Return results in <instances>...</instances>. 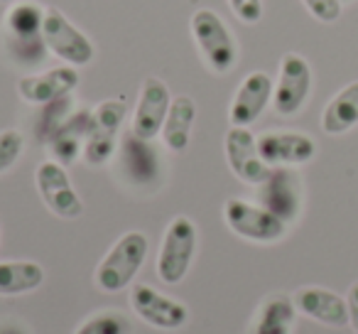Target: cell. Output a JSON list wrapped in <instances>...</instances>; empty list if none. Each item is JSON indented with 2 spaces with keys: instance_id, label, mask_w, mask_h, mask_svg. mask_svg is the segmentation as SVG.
I'll use <instances>...</instances> for the list:
<instances>
[{
  "instance_id": "obj_16",
  "label": "cell",
  "mask_w": 358,
  "mask_h": 334,
  "mask_svg": "<svg viewBox=\"0 0 358 334\" xmlns=\"http://www.w3.org/2000/svg\"><path fill=\"white\" fill-rule=\"evenodd\" d=\"M273 79L265 71H250L243 81H241L238 91H236L234 101L229 109L231 125L238 128H248L250 123L260 118L268 104L273 101Z\"/></svg>"
},
{
  "instance_id": "obj_29",
  "label": "cell",
  "mask_w": 358,
  "mask_h": 334,
  "mask_svg": "<svg viewBox=\"0 0 358 334\" xmlns=\"http://www.w3.org/2000/svg\"><path fill=\"white\" fill-rule=\"evenodd\" d=\"M231 11L245 25H255L263 18V0H229Z\"/></svg>"
},
{
  "instance_id": "obj_31",
  "label": "cell",
  "mask_w": 358,
  "mask_h": 334,
  "mask_svg": "<svg viewBox=\"0 0 358 334\" xmlns=\"http://www.w3.org/2000/svg\"><path fill=\"white\" fill-rule=\"evenodd\" d=\"M0 334H27L20 324H0Z\"/></svg>"
},
{
  "instance_id": "obj_5",
  "label": "cell",
  "mask_w": 358,
  "mask_h": 334,
  "mask_svg": "<svg viewBox=\"0 0 358 334\" xmlns=\"http://www.w3.org/2000/svg\"><path fill=\"white\" fill-rule=\"evenodd\" d=\"M125 113H128L125 99H106L91 111L89 138H86L84 155H81L86 165L101 167V165L113 160L115 150H118V133L125 120Z\"/></svg>"
},
{
  "instance_id": "obj_2",
  "label": "cell",
  "mask_w": 358,
  "mask_h": 334,
  "mask_svg": "<svg viewBox=\"0 0 358 334\" xmlns=\"http://www.w3.org/2000/svg\"><path fill=\"white\" fill-rule=\"evenodd\" d=\"M115 160H118V172L125 185L140 192L159 190V185L164 180V165L159 148L152 140L138 138L133 130H128L118 140Z\"/></svg>"
},
{
  "instance_id": "obj_21",
  "label": "cell",
  "mask_w": 358,
  "mask_h": 334,
  "mask_svg": "<svg viewBox=\"0 0 358 334\" xmlns=\"http://www.w3.org/2000/svg\"><path fill=\"white\" fill-rule=\"evenodd\" d=\"M45 13L35 0H20L8 8L6 18H3V27L0 35L3 37H17V40H35L42 37V25H45Z\"/></svg>"
},
{
  "instance_id": "obj_15",
  "label": "cell",
  "mask_w": 358,
  "mask_h": 334,
  "mask_svg": "<svg viewBox=\"0 0 358 334\" xmlns=\"http://www.w3.org/2000/svg\"><path fill=\"white\" fill-rule=\"evenodd\" d=\"M79 71L76 67H55V69L40 71V74H27L17 81V94L22 101L32 106H45L57 99L71 96V91L79 86Z\"/></svg>"
},
{
  "instance_id": "obj_6",
  "label": "cell",
  "mask_w": 358,
  "mask_h": 334,
  "mask_svg": "<svg viewBox=\"0 0 358 334\" xmlns=\"http://www.w3.org/2000/svg\"><path fill=\"white\" fill-rule=\"evenodd\" d=\"M224 221L236 236L253 244H275L287 234V224L268 211L265 207L253 204L245 200H226L224 204Z\"/></svg>"
},
{
  "instance_id": "obj_1",
  "label": "cell",
  "mask_w": 358,
  "mask_h": 334,
  "mask_svg": "<svg viewBox=\"0 0 358 334\" xmlns=\"http://www.w3.org/2000/svg\"><path fill=\"white\" fill-rule=\"evenodd\" d=\"M148 236L143 231H128L123 234L108 253L101 258L99 268H96V285L103 293H120L135 280V275L140 273L145 258H148Z\"/></svg>"
},
{
  "instance_id": "obj_13",
  "label": "cell",
  "mask_w": 358,
  "mask_h": 334,
  "mask_svg": "<svg viewBox=\"0 0 358 334\" xmlns=\"http://www.w3.org/2000/svg\"><path fill=\"white\" fill-rule=\"evenodd\" d=\"M169 106H172V96H169L167 84L162 79H157V76H148L143 81V89H140L138 104H135L130 130L138 138L155 140L159 135V130H162Z\"/></svg>"
},
{
  "instance_id": "obj_9",
  "label": "cell",
  "mask_w": 358,
  "mask_h": 334,
  "mask_svg": "<svg viewBox=\"0 0 358 334\" xmlns=\"http://www.w3.org/2000/svg\"><path fill=\"white\" fill-rule=\"evenodd\" d=\"M35 185L42 202L55 216L71 221L84 214V202L76 195L64 165L55 162V160H45L35 172Z\"/></svg>"
},
{
  "instance_id": "obj_12",
  "label": "cell",
  "mask_w": 358,
  "mask_h": 334,
  "mask_svg": "<svg viewBox=\"0 0 358 334\" xmlns=\"http://www.w3.org/2000/svg\"><path fill=\"white\" fill-rule=\"evenodd\" d=\"M226 160H229V167L241 182L245 185H263L270 175V167L258 153V138L250 133L248 128H238V125H231L229 133L224 140Z\"/></svg>"
},
{
  "instance_id": "obj_14",
  "label": "cell",
  "mask_w": 358,
  "mask_h": 334,
  "mask_svg": "<svg viewBox=\"0 0 358 334\" xmlns=\"http://www.w3.org/2000/svg\"><path fill=\"white\" fill-rule=\"evenodd\" d=\"M258 153L270 167H294L317 155V143L297 130H268L258 135Z\"/></svg>"
},
{
  "instance_id": "obj_4",
  "label": "cell",
  "mask_w": 358,
  "mask_h": 334,
  "mask_svg": "<svg viewBox=\"0 0 358 334\" xmlns=\"http://www.w3.org/2000/svg\"><path fill=\"white\" fill-rule=\"evenodd\" d=\"M189 25L206 67L214 74H226L234 69L238 62V45L219 13H214L211 8H199L192 15Z\"/></svg>"
},
{
  "instance_id": "obj_26",
  "label": "cell",
  "mask_w": 358,
  "mask_h": 334,
  "mask_svg": "<svg viewBox=\"0 0 358 334\" xmlns=\"http://www.w3.org/2000/svg\"><path fill=\"white\" fill-rule=\"evenodd\" d=\"M74 334H130V322L120 312L103 309L84 319Z\"/></svg>"
},
{
  "instance_id": "obj_19",
  "label": "cell",
  "mask_w": 358,
  "mask_h": 334,
  "mask_svg": "<svg viewBox=\"0 0 358 334\" xmlns=\"http://www.w3.org/2000/svg\"><path fill=\"white\" fill-rule=\"evenodd\" d=\"M194 120H196L194 101H192L189 96H174L172 106H169V111H167V118H164V125H162V130H159L164 148L172 150V153H185V150L189 148Z\"/></svg>"
},
{
  "instance_id": "obj_27",
  "label": "cell",
  "mask_w": 358,
  "mask_h": 334,
  "mask_svg": "<svg viewBox=\"0 0 358 334\" xmlns=\"http://www.w3.org/2000/svg\"><path fill=\"white\" fill-rule=\"evenodd\" d=\"M22 150H25V135L20 130H0V175L10 170L13 165L20 160Z\"/></svg>"
},
{
  "instance_id": "obj_23",
  "label": "cell",
  "mask_w": 358,
  "mask_h": 334,
  "mask_svg": "<svg viewBox=\"0 0 358 334\" xmlns=\"http://www.w3.org/2000/svg\"><path fill=\"white\" fill-rule=\"evenodd\" d=\"M45 283V268L35 260H0V295H27Z\"/></svg>"
},
{
  "instance_id": "obj_10",
  "label": "cell",
  "mask_w": 358,
  "mask_h": 334,
  "mask_svg": "<svg viewBox=\"0 0 358 334\" xmlns=\"http://www.w3.org/2000/svg\"><path fill=\"white\" fill-rule=\"evenodd\" d=\"M302 180L292 167H273L268 180L258 185V204L273 211L285 224L297 221V216L302 214Z\"/></svg>"
},
{
  "instance_id": "obj_20",
  "label": "cell",
  "mask_w": 358,
  "mask_h": 334,
  "mask_svg": "<svg viewBox=\"0 0 358 334\" xmlns=\"http://www.w3.org/2000/svg\"><path fill=\"white\" fill-rule=\"evenodd\" d=\"M297 307L289 295H270L263 300L253 322V334H292Z\"/></svg>"
},
{
  "instance_id": "obj_11",
  "label": "cell",
  "mask_w": 358,
  "mask_h": 334,
  "mask_svg": "<svg viewBox=\"0 0 358 334\" xmlns=\"http://www.w3.org/2000/svg\"><path fill=\"white\" fill-rule=\"evenodd\" d=\"M130 307L145 324L155 329H164V332H177L189 322V309L185 302L167 298L145 283L130 290Z\"/></svg>"
},
{
  "instance_id": "obj_8",
  "label": "cell",
  "mask_w": 358,
  "mask_h": 334,
  "mask_svg": "<svg viewBox=\"0 0 358 334\" xmlns=\"http://www.w3.org/2000/svg\"><path fill=\"white\" fill-rule=\"evenodd\" d=\"M312 94V67L302 55H287L280 60V76L273 89V109L280 116H294L304 109Z\"/></svg>"
},
{
  "instance_id": "obj_24",
  "label": "cell",
  "mask_w": 358,
  "mask_h": 334,
  "mask_svg": "<svg viewBox=\"0 0 358 334\" xmlns=\"http://www.w3.org/2000/svg\"><path fill=\"white\" fill-rule=\"evenodd\" d=\"M3 45H6V52L10 57L13 64L25 67V69H32V67H40L47 57V45L45 37H35V40H17V37H3Z\"/></svg>"
},
{
  "instance_id": "obj_7",
  "label": "cell",
  "mask_w": 358,
  "mask_h": 334,
  "mask_svg": "<svg viewBox=\"0 0 358 334\" xmlns=\"http://www.w3.org/2000/svg\"><path fill=\"white\" fill-rule=\"evenodd\" d=\"M42 37H45L47 50L69 67H86L91 64L96 50L94 42L69 20L57 8H47L45 25H42Z\"/></svg>"
},
{
  "instance_id": "obj_3",
  "label": "cell",
  "mask_w": 358,
  "mask_h": 334,
  "mask_svg": "<svg viewBox=\"0 0 358 334\" xmlns=\"http://www.w3.org/2000/svg\"><path fill=\"white\" fill-rule=\"evenodd\" d=\"M199 231L189 216H174L162 236L157 253V278L164 285H177L189 273L192 260L196 256Z\"/></svg>"
},
{
  "instance_id": "obj_22",
  "label": "cell",
  "mask_w": 358,
  "mask_h": 334,
  "mask_svg": "<svg viewBox=\"0 0 358 334\" xmlns=\"http://www.w3.org/2000/svg\"><path fill=\"white\" fill-rule=\"evenodd\" d=\"M353 125H358V81L343 86L322 113V128L329 135H343Z\"/></svg>"
},
{
  "instance_id": "obj_33",
  "label": "cell",
  "mask_w": 358,
  "mask_h": 334,
  "mask_svg": "<svg viewBox=\"0 0 358 334\" xmlns=\"http://www.w3.org/2000/svg\"><path fill=\"white\" fill-rule=\"evenodd\" d=\"M341 3H348V0H341Z\"/></svg>"
},
{
  "instance_id": "obj_18",
  "label": "cell",
  "mask_w": 358,
  "mask_h": 334,
  "mask_svg": "<svg viewBox=\"0 0 358 334\" xmlns=\"http://www.w3.org/2000/svg\"><path fill=\"white\" fill-rule=\"evenodd\" d=\"M89 128H91V111L89 109H76L55 133L47 140V150H50L52 160L64 167L74 165L76 160L84 155V145L89 138Z\"/></svg>"
},
{
  "instance_id": "obj_32",
  "label": "cell",
  "mask_w": 358,
  "mask_h": 334,
  "mask_svg": "<svg viewBox=\"0 0 358 334\" xmlns=\"http://www.w3.org/2000/svg\"><path fill=\"white\" fill-rule=\"evenodd\" d=\"M0 3H15V0H0Z\"/></svg>"
},
{
  "instance_id": "obj_30",
  "label": "cell",
  "mask_w": 358,
  "mask_h": 334,
  "mask_svg": "<svg viewBox=\"0 0 358 334\" xmlns=\"http://www.w3.org/2000/svg\"><path fill=\"white\" fill-rule=\"evenodd\" d=\"M348 324L353 327V332L358 334V280L351 285V290H348Z\"/></svg>"
},
{
  "instance_id": "obj_17",
  "label": "cell",
  "mask_w": 358,
  "mask_h": 334,
  "mask_svg": "<svg viewBox=\"0 0 358 334\" xmlns=\"http://www.w3.org/2000/svg\"><path fill=\"white\" fill-rule=\"evenodd\" d=\"M294 307L304 317L314 319L327 327H346L348 324V302L338 293L327 288H299L292 295Z\"/></svg>"
},
{
  "instance_id": "obj_28",
  "label": "cell",
  "mask_w": 358,
  "mask_h": 334,
  "mask_svg": "<svg viewBox=\"0 0 358 334\" xmlns=\"http://www.w3.org/2000/svg\"><path fill=\"white\" fill-rule=\"evenodd\" d=\"M302 3L312 13V18H317L324 25H331L341 18V0H302Z\"/></svg>"
},
{
  "instance_id": "obj_25",
  "label": "cell",
  "mask_w": 358,
  "mask_h": 334,
  "mask_svg": "<svg viewBox=\"0 0 358 334\" xmlns=\"http://www.w3.org/2000/svg\"><path fill=\"white\" fill-rule=\"evenodd\" d=\"M42 113L37 116V123H35V133L37 138L42 140V143H47L50 140V135L55 133L57 128H59L62 123H64L66 118H69L71 113H74V101H71V96H64V99H57L52 101V104H45L40 106Z\"/></svg>"
}]
</instances>
